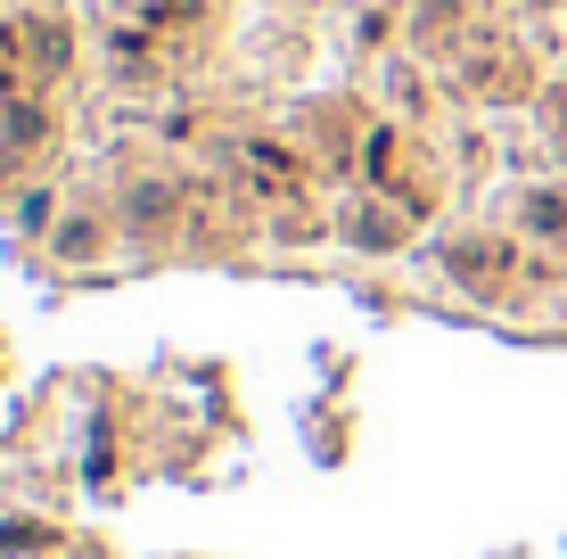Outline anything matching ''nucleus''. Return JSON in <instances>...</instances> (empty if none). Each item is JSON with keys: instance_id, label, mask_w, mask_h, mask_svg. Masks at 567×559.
<instances>
[{"instance_id": "nucleus-1", "label": "nucleus", "mask_w": 567, "mask_h": 559, "mask_svg": "<svg viewBox=\"0 0 567 559\" xmlns=\"http://www.w3.org/2000/svg\"><path fill=\"white\" fill-rule=\"evenodd\" d=\"M17 33H25V66H33V83H50V74L66 66V25H58V17H17Z\"/></svg>"}, {"instance_id": "nucleus-2", "label": "nucleus", "mask_w": 567, "mask_h": 559, "mask_svg": "<svg viewBox=\"0 0 567 559\" xmlns=\"http://www.w3.org/2000/svg\"><path fill=\"white\" fill-rule=\"evenodd\" d=\"M0 141H9V148H42L50 141V115L33 100H0Z\"/></svg>"}, {"instance_id": "nucleus-3", "label": "nucleus", "mask_w": 567, "mask_h": 559, "mask_svg": "<svg viewBox=\"0 0 567 559\" xmlns=\"http://www.w3.org/2000/svg\"><path fill=\"white\" fill-rule=\"evenodd\" d=\"M247 165H256L264 189H297V157H288L280 141H247Z\"/></svg>"}, {"instance_id": "nucleus-4", "label": "nucleus", "mask_w": 567, "mask_h": 559, "mask_svg": "<svg viewBox=\"0 0 567 559\" xmlns=\"http://www.w3.org/2000/svg\"><path fill=\"white\" fill-rule=\"evenodd\" d=\"M346 230H354L362 247H395V222H386V206H354V222H346Z\"/></svg>"}, {"instance_id": "nucleus-5", "label": "nucleus", "mask_w": 567, "mask_h": 559, "mask_svg": "<svg viewBox=\"0 0 567 559\" xmlns=\"http://www.w3.org/2000/svg\"><path fill=\"white\" fill-rule=\"evenodd\" d=\"M526 222H535L543 239H567V198H551V189H543V198L526 206Z\"/></svg>"}, {"instance_id": "nucleus-6", "label": "nucleus", "mask_w": 567, "mask_h": 559, "mask_svg": "<svg viewBox=\"0 0 567 559\" xmlns=\"http://www.w3.org/2000/svg\"><path fill=\"white\" fill-rule=\"evenodd\" d=\"M132 215H141V222H165V215H173V189L141 182V189H132Z\"/></svg>"}, {"instance_id": "nucleus-7", "label": "nucleus", "mask_w": 567, "mask_h": 559, "mask_svg": "<svg viewBox=\"0 0 567 559\" xmlns=\"http://www.w3.org/2000/svg\"><path fill=\"white\" fill-rule=\"evenodd\" d=\"M58 247H66V256H91V247H100V230H91V222H66V230H58Z\"/></svg>"}]
</instances>
